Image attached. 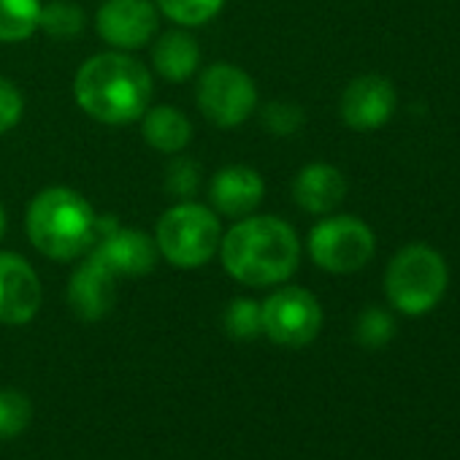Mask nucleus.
<instances>
[{"mask_svg": "<svg viewBox=\"0 0 460 460\" xmlns=\"http://www.w3.org/2000/svg\"><path fill=\"white\" fill-rule=\"evenodd\" d=\"M155 6L176 25L200 28L219 14L225 0H155Z\"/></svg>", "mask_w": 460, "mask_h": 460, "instance_id": "nucleus-20", "label": "nucleus"}, {"mask_svg": "<svg viewBox=\"0 0 460 460\" xmlns=\"http://www.w3.org/2000/svg\"><path fill=\"white\" fill-rule=\"evenodd\" d=\"M28 236L33 247L58 263H71L98 242V214L71 187L41 190L28 206Z\"/></svg>", "mask_w": 460, "mask_h": 460, "instance_id": "nucleus-3", "label": "nucleus"}, {"mask_svg": "<svg viewBox=\"0 0 460 460\" xmlns=\"http://www.w3.org/2000/svg\"><path fill=\"white\" fill-rule=\"evenodd\" d=\"M395 106H398V93L393 82L376 74L352 79L339 101L341 119L360 133L387 125L390 117L395 114Z\"/></svg>", "mask_w": 460, "mask_h": 460, "instance_id": "nucleus-11", "label": "nucleus"}, {"mask_svg": "<svg viewBox=\"0 0 460 460\" xmlns=\"http://www.w3.org/2000/svg\"><path fill=\"white\" fill-rule=\"evenodd\" d=\"M39 28H44L52 39H74L84 31V12L71 0H52L41 6Z\"/></svg>", "mask_w": 460, "mask_h": 460, "instance_id": "nucleus-19", "label": "nucleus"}, {"mask_svg": "<svg viewBox=\"0 0 460 460\" xmlns=\"http://www.w3.org/2000/svg\"><path fill=\"white\" fill-rule=\"evenodd\" d=\"M263 333L279 347H306L323 328V306L304 288H282L261 304Z\"/></svg>", "mask_w": 460, "mask_h": 460, "instance_id": "nucleus-8", "label": "nucleus"}, {"mask_svg": "<svg viewBox=\"0 0 460 460\" xmlns=\"http://www.w3.org/2000/svg\"><path fill=\"white\" fill-rule=\"evenodd\" d=\"M225 271L247 288H271L288 282L301 263V242L290 222L263 214L247 217L219 242Z\"/></svg>", "mask_w": 460, "mask_h": 460, "instance_id": "nucleus-1", "label": "nucleus"}, {"mask_svg": "<svg viewBox=\"0 0 460 460\" xmlns=\"http://www.w3.org/2000/svg\"><path fill=\"white\" fill-rule=\"evenodd\" d=\"M144 125H141V133L146 138V144L163 155H176L181 152L190 138H192V125L190 119L173 109V106H155V109H146L144 111Z\"/></svg>", "mask_w": 460, "mask_h": 460, "instance_id": "nucleus-17", "label": "nucleus"}, {"mask_svg": "<svg viewBox=\"0 0 460 460\" xmlns=\"http://www.w3.org/2000/svg\"><path fill=\"white\" fill-rule=\"evenodd\" d=\"M95 28L101 39L119 52L144 49L157 33V6L152 0H103L95 14Z\"/></svg>", "mask_w": 460, "mask_h": 460, "instance_id": "nucleus-9", "label": "nucleus"}, {"mask_svg": "<svg viewBox=\"0 0 460 460\" xmlns=\"http://www.w3.org/2000/svg\"><path fill=\"white\" fill-rule=\"evenodd\" d=\"M263 195H266L263 176L250 165H227L217 171L208 184L211 206L219 214L236 219L252 214L263 203Z\"/></svg>", "mask_w": 460, "mask_h": 460, "instance_id": "nucleus-14", "label": "nucleus"}, {"mask_svg": "<svg viewBox=\"0 0 460 460\" xmlns=\"http://www.w3.org/2000/svg\"><path fill=\"white\" fill-rule=\"evenodd\" d=\"M117 274L93 252H87L84 263L74 271L68 282V304L76 317L95 323L103 320L117 301Z\"/></svg>", "mask_w": 460, "mask_h": 460, "instance_id": "nucleus-12", "label": "nucleus"}, {"mask_svg": "<svg viewBox=\"0 0 460 460\" xmlns=\"http://www.w3.org/2000/svg\"><path fill=\"white\" fill-rule=\"evenodd\" d=\"M222 242L219 217L195 200H181L171 206L155 230L157 252L176 269H200L206 266Z\"/></svg>", "mask_w": 460, "mask_h": 460, "instance_id": "nucleus-5", "label": "nucleus"}, {"mask_svg": "<svg viewBox=\"0 0 460 460\" xmlns=\"http://www.w3.org/2000/svg\"><path fill=\"white\" fill-rule=\"evenodd\" d=\"M41 0H0V41L17 44L39 31Z\"/></svg>", "mask_w": 460, "mask_h": 460, "instance_id": "nucleus-18", "label": "nucleus"}, {"mask_svg": "<svg viewBox=\"0 0 460 460\" xmlns=\"http://www.w3.org/2000/svg\"><path fill=\"white\" fill-rule=\"evenodd\" d=\"M293 198L309 214H331L347 198V179L328 163H312L298 171L293 181Z\"/></svg>", "mask_w": 460, "mask_h": 460, "instance_id": "nucleus-15", "label": "nucleus"}, {"mask_svg": "<svg viewBox=\"0 0 460 460\" xmlns=\"http://www.w3.org/2000/svg\"><path fill=\"white\" fill-rule=\"evenodd\" d=\"M225 331L239 341H252L263 333V312L252 298H236L225 309Z\"/></svg>", "mask_w": 460, "mask_h": 460, "instance_id": "nucleus-21", "label": "nucleus"}, {"mask_svg": "<svg viewBox=\"0 0 460 460\" xmlns=\"http://www.w3.org/2000/svg\"><path fill=\"white\" fill-rule=\"evenodd\" d=\"M447 285V261L428 244H409L398 250L385 271V296L390 306L406 317H420L436 309Z\"/></svg>", "mask_w": 460, "mask_h": 460, "instance_id": "nucleus-4", "label": "nucleus"}, {"mask_svg": "<svg viewBox=\"0 0 460 460\" xmlns=\"http://www.w3.org/2000/svg\"><path fill=\"white\" fill-rule=\"evenodd\" d=\"M22 111H25V98H22V93L17 90L14 82H9V79L0 76V136L9 133L12 128L20 125Z\"/></svg>", "mask_w": 460, "mask_h": 460, "instance_id": "nucleus-26", "label": "nucleus"}, {"mask_svg": "<svg viewBox=\"0 0 460 460\" xmlns=\"http://www.w3.org/2000/svg\"><path fill=\"white\" fill-rule=\"evenodd\" d=\"M95 258H101L117 277H144L157 263V244L144 230L114 227L109 234L98 236L90 247Z\"/></svg>", "mask_w": 460, "mask_h": 460, "instance_id": "nucleus-13", "label": "nucleus"}, {"mask_svg": "<svg viewBox=\"0 0 460 460\" xmlns=\"http://www.w3.org/2000/svg\"><path fill=\"white\" fill-rule=\"evenodd\" d=\"M200 187V165L190 157H173L165 171V190L173 198L190 200Z\"/></svg>", "mask_w": 460, "mask_h": 460, "instance_id": "nucleus-24", "label": "nucleus"}, {"mask_svg": "<svg viewBox=\"0 0 460 460\" xmlns=\"http://www.w3.org/2000/svg\"><path fill=\"white\" fill-rule=\"evenodd\" d=\"M306 114L301 106L296 103H285V101H274L263 109V125L274 133V136H293L304 128Z\"/></svg>", "mask_w": 460, "mask_h": 460, "instance_id": "nucleus-25", "label": "nucleus"}, {"mask_svg": "<svg viewBox=\"0 0 460 460\" xmlns=\"http://www.w3.org/2000/svg\"><path fill=\"white\" fill-rule=\"evenodd\" d=\"M4 234H6V211L0 206V242H4Z\"/></svg>", "mask_w": 460, "mask_h": 460, "instance_id": "nucleus-27", "label": "nucleus"}, {"mask_svg": "<svg viewBox=\"0 0 460 460\" xmlns=\"http://www.w3.org/2000/svg\"><path fill=\"white\" fill-rule=\"evenodd\" d=\"M84 114L106 125H128L152 103V74L128 52H101L82 63L74 82Z\"/></svg>", "mask_w": 460, "mask_h": 460, "instance_id": "nucleus-2", "label": "nucleus"}, {"mask_svg": "<svg viewBox=\"0 0 460 460\" xmlns=\"http://www.w3.org/2000/svg\"><path fill=\"white\" fill-rule=\"evenodd\" d=\"M395 336V320L387 309L368 306L355 323V339L366 349H382Z\"/></svg>", "mask_w": 460, "mask_h": 460, "instance_id": "nucleus-22", "label": "nucleus"}, {"mask_svg": "<svg viewBox=\"0 0 460 460\" xmlns=\"http://www.w3.org/2000/svg\"><path fill=\"white\" fill-rule=\"evenodd\" d=\"M200 114L217 128H236L258 109V87L247 71L230 63L208 66L195 90Z\"/></svg>", "mask_w": 460, "mask_h": 460, "instance_id": "nucleus-7", "label": "nucleus"}, {"mask_svg": "<svg viewBox=\"0 0 460 460\" xmlns=\"http://www.w3.org/2000/svg\"><path fill=\"white\" fill-rule=\"evenodd\" d=\"M374 252V230L352 214L320 219L309 234L312 261L331 274H355L371 263Z\"/></svg>", "mask_w": 460, "mask_h": 460, "instance_id": "nucleus-6", "label": "nucleus"}, {"mask_svg": "<svg viewBox=\"0 0 460 460\" xmlns=\"http://www.w3.org/2000/svg\"><path fill=\"white\" fill-rule=\"evenodd\" d=\"M31 401L20 390H0V438H14L31 425Z\"/></svg>", "mask_w": 460, "mask_h": 460, "instance_id": "nucleus-23", "label": "nucleus"}, {"mask_svg": "<svg viewBox=\"0 0 460 460\" xmlns=\"http://www.w3.org/2000/svg\"><path fill=\"white\" fill-rule=\"evenodd\" d=\"M155 71L168 82H187L200 66L198 41L184 31H168L152 49Z\"/></svg>", "mask_w": 460, "mask_h": 460, "instance_id": "nucleus-16", "label": "nucleus"}, {"mask_svg": "<svg viewBox=\"0 0 460 460\" xmlns=\"http://www.w3.org/2000/svg\"><path fill=\"white\" fill-rule=\"evenodd\" d=\"M44 301L36 269L17 252H0V325L31 323Z\"/></svg>", "mask_w": 460, "mask_h": 460, "instance_id": "nucleus-10", "label": "nucleus"}]
</instances>
